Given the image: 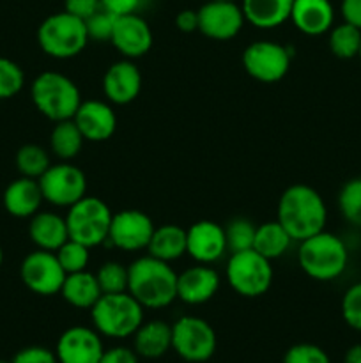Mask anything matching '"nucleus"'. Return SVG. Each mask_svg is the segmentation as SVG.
I'll use <instances>...</instances> for the list:
<instances>
[{"label":"nucleus","mask_w":361,"mask_h":363,"mask_svg":"<svg viewBox=\"0 0 361 363\" xmlns=\"http://www.w3.org/2000/svg\"><path fill=\"white\" fill-rule=\"evenodd\" d=\"M88 41L85 21L66 11L50 14L38 28L39 48L52 59H73L84 52Z\"/></svg>","instance_id":"423d86ee"},{"label":"nucleus","mask_w":361,"mask_h":363,"mask_svg":"<svg viewBox=\"0 0 361 363\" xmlns=\"http://www.w3.org/2000/svg\"><path fill=\"white\" fill-rule=\"evenodd\" d=\"M229 2H237V0H229Z\"/></svg>","instance_id":"3c124183"},{"label":"nucleus","mask_w":361,"mask_h":363,"mask_svg":"<svg viewBox=\"0 0 361 363\" xmlns=\"http://www.w3.org/2000/svg\"><path fill=\"white\" fill-rule=\"evenodd\" d=\"M149 255L159 261L172 262L186 254V229L176 223L156 227L149 241Z\"/></svg>","instance_id":"bb28decb"},{"label":"nucleus","mask_w":361,"mask_h":363,"mask_svg":"<svg viewBox=\"0 0 361 363\" xmlns=\"http://www.w3.org/2000/svg\"><path fill=\"white\" fill-rule=\"evenodd\" d=\"M283 363H331V360L329 354L317 344L299 342L285 351Z\"/></svg>","instance_id":"e433bc0d"},{"label":"nucleus","mask_w":361,"mask_h":363,"mask_svg":"<svg viewBox=\"0 0 361 363\" xmlns=\"http://www.w3.org/2000/svg\"><path fill=\"white\" fill-rule=\"evenodd\" d=\"M85 140L105 142L113 137L117 130V116L108 101L87 99L81 101L73 117Z\"/></svg>","instance_id":"6ab92c4d"},{"label":"nucleus","mask_w":361,"mask_h":363,"mask_svg":"<svg viewBox=\"0 0 361 363\" xmlns=\"http://www.w3.org/2000/svg\"><path fill=\"white\" fill-rule=\"evenodd\" d=\"M342 318L356 332H361V282L353 284L342 298Z\"/></svg>","instance_id":"58836bf2"},{"label":"nucleus","mask_w":361,"mask_h":363,"mask_svg":"<svg viewBox=\"0 0 361 363\" xmlns=\"http://www.w3.org/2000/svg\"><path fill=\"white\" fill-rule=\"evenodd\" d=\"M30 98L38 112L53 123L73 119L81 105L78 85L59 71L38 74L30 85Z\"/></svg>","instance_id":"39448f33"},{"label":"nucleus","mask_w":361,"mask_h":363,"mask_svg":"<svg viewBox=\"0 0 361 363\" xmlns=\"http://www.w3.org/2000/svg\"><path fill=\"white\" fill-rule=\"evenodd\" d=\"M216 332L205 319L183 315L172 325V351L188 363L209 362L216 353Z\"/></svg>","instance_id":"1a4fd4ad"},{"label":"nucleus","mask_w":361,"mask_h":363,"mask_svg":"<svg viewBox=\"0 0 361 363\" xmlns=\"http://www.w3.org/2000/svg\"><path fill=\"white\" fill-rule=\"evenodd\" d=\"M134 353L145 360H158L172 350V325L152 319L144 321L133 333Z\"/></svg>","instance_id":"5701e85b"},{"label":"nucleus","mask_w":361,"mask_h":363,"mask_svg":"<svg viewBox=\"0 0 361 363\" xmlns=\"http://www.w3.org/2000/svg\"><path fill=\"white\" fill-rule=\"evenodd\" d=\"M197 13L198 32L214 41H230L246 23L241 4L229 0H207Z\"/></svg>","instance_id":"ddd939ff"},{"label":"nucleus","mask_w":361,"mask_h":363,"mask_svg":"<svg viewBox=\"0 0 361 363\" xmlns=\"http://www.w3.org/2000/svg\"><path fill=\"white\" fill-rule=\"evenodd\" d=\"M152 30L147 21L138 13L124 14L115 18L112 32V43L122 59H140L152 48Z\"/></svg>","instance_id":"f3484780"},{"label":"nucleus","mask_w":361,"mask_h":363,"mask_svg":"<svg viewBox=\"0 0 361 363\" xmlns=\"http://www.w3.org/2000/svg\"><path fill=\"white\" fill-rule=\"evenodd\" d=\"M156 225L147 213L140 209H124L112 216L108 243L124 252L147 250Z\"/></svg>","instance_id":"4468645a"},{"label":"nucleus","mask_w":361,"mask_h":363,"mask_svg":"<svg viewBox=\"0 0 361 363\" xmlns=\"http://www.w3.org/2000/svg\"><path fill=\"white\" fill-rule=\"evenodd\" d=\"M99 9L101 0H64V11L84 21Z\"/></svg>","instance_id":"a19ab883"},{"label":"nucleus","mask_w":361,"mask_h":363,"mask_svg":"<svg viewBox=\"0 0 361 363\" xmlns=\"http://www.w3.org/2000/svg\"><path fill=\"white\" fill-rule=\"evenodd\" d=\"M357 57H360V59H361V48H360V53H357Z\"/></svg>","instance_id":"8fccbe9b"},{"label":"nucleus","mask_w":361,"mask_h":363,"mask_svg":"<svg viewBox=\"0 0 361 363\" xmlns=\"http://www.w3.org/2000/svg\"><path fill=\"white\" fill-rule=\"evenodd\" d=\"M52 165L48 151L38 144H25L16 152V169L23 177L39 179Z\"/></svg>","instance_id":"7c9ffc66"},{"label":"nucleus","mask_w":361,"mask_h":363,"mask_svg":"<svg viewBox=\"0 0 361 363\" xmlns=\"http://www.w3.org/2000/svg\"><path fill=\"white\" fill-rule=\"evenodd\" d=\"M103 353L101 335L88 326H71L62 332L55 346L59 363H99Z\"/></svg>","instance_id":"2eb2a0df"},{"label":"nucleus","mask_w":361,"mask_h":363,"mask_svg":"<svg viewBox=\"0 0 361 363\" xmlns=\"http://www.w3.org/2000/svg\"><path fill=\"white\" fill-rule=\"evenodd\" d=\"M25 85V73L14 60L0 57V101L2 99H11Z\"/></svg>","instance_id":"c9c22d12"},{"label":"nucleus","mask_w":361,"mask_h":363,"mask_svg":"<svg viewBox=\"0 0 361 363\" xmlns=\"http://www.w3.org/2000/svg\"><path fill=\"white\" fill-rule=\"evenodd\" d=\"M38 181L42 199L57 208H71L87 195V177L84 170L69 162L50 165Z\"/></svg>","instance_id":"9d476101"},{"label":"nucleus","mask_w":361,"mask_h":363,"mask_svg":"<svg viewBox=\"0 0 361 363\" xmlns=\"http://www.w3.org/2000/svg\"><path fill=\"white\" fill-rule=\"evenodd\" d=\"M145 308L130 293L101 294L91 308L92 328L101 337L122 340L133 337V333L144 323Z\"/></svg>","instance_id":"20e7f679"},{"label":"nucleus","mask_w":361,"mask_h":363,"mask_svg":"<svg viewBox=\"0 0 361 363\" xmlns=\"http://www.w3.org/2000/svg\"><path fill=\"white\" fill-rule=\"evenodd\" d=\"M343 363H361V344H354L347 350Z\"/></svg>","instance_id":"49530a36"},{"label":"nucleus","mask_w":361,"mask_h":363,"mask_svg":"<svg viewBox=\"0 0 361 363\" xmlns=\"http://www.w3.org/2000/svg\"><path fill=\"white\" fill-rule=\"evenodd\" d=\"M67 273L60 266L55 252L34 250L21 261L20 277L28 291L39 296L60 294Z\"/></svg>","instance_id":"f8f14e48"},{"label":"nucleus","mask_w":361,"mask_h":363,"mask_svg":"<svg viewBox=\"0 0 361 363\" xmlns=\"http://www.w3.org/2000/svg\"><path fill=\"white\" fill-rule=\"evenodd\" d=\"M292 53L287 46L275 41H255L243 52L244 71L264 84H275L287 74Z\"/></svg>","instance_id":"9b49d317"},{"label":"nucleus","mask_w":361,"mask_h":363,"mask_svg":"<svg viewBox=\"0 0 361 363\" xmlns=\"http://www.w3.org/2000/svg\"><path fill=\"white\" fill-rule=\"evenodd\" d=\"M329 50L338 59H354L357 57L361 48V28L354 27V25L343 23L333 25L329 30Z\"/></svg>","instance_id":"c756f323"},{"label":"nucleus","mask_w":361,"mask_h":363,"mask_svg":"<svg viewBox=\"0 0 361 363\" xmlns=\"http://www.w3.org/2000/svg\"><path fill=\"white\" fill-rule=\"evenodd\" d=\"M84 135L78 130L73 119L55 123L52 135H50V149L62 162H69V160L76 158L78 152L84 147Z\"/></svg>","instance_id":"c85d7f7f"},{"label":"nucleus","mask_w":361,"mask_h":363,"mask_svg":"<svg viewBox=\"0 0 361 363\" xmlns=\"http://www.w3.org/2000/svg\"><path fill=\"white\" fill-rule=\"evenodd\" d=\"M11 362L13 363H59L55 351L42 346L23 347V350H20L16 354H14V358Z\"/></svg>","instance_id":"ea45409f"},{"label":"nucleus","mask_w":361,"mask_h":363,"mask_svg":"<svg viewBox=\"0 0 361 363\" xmlns=\"http://www.w3.org/2000/svg\"><path fill=\"white\" fill-rule=\"evenodd\" d=\"M338 206L347 222L361 227V177L343 184L338 195Z\"/></svg>","instance_id":"f704fd0d"},{"label":"nucleus","mask_w":361,"mask_h":363,"mask_svg":"<svg viewBox=\"0 0 361 363\" xmlns=\"http://www.w3.org/2000/svg\"><path fill=\"white\" fill-rule=\"evenodd\" d=\"M290 243H292V238H290V234L287 233L285 227H283L278 220H273V222H265L257 225L253 240V250L258 252L260 255H264L269 261L285 255Z\"/></svg>","instance_id":"cd10ccee"},{"label":"nucleus","mask_w":361,"mask_h":363,"mask_svg":"<svg viewBox=\"0 0 361 363\" xmlns=\"http://www.w3.org/2000/svg\"><path fill=\"white\" fill-rule=\"evenodd\" d=\"M115 18L112 13L105 11L101 7L99 11H96L92 16H88L85 20V27H87L88 39H94V41L106 43L112 39L113 25H115Z\"/></svg>","instance_id":"4c0bfd02"},{"label":"nucleus","mask_w":361,"mask_h":363,"mask_svg":"<svg viewBox=\"0 0 361 363\" xmlns=\"http://www.w3.org/2000/svg\"><path fill=\"white\" fill-rule=\"evenodd\" d=\"M91 248L85 247L84 243L74 240H67L59 250L55 252L57 259H59L60 266L64 268V272L69 275V273H78L87 269L88 261H91Z\"/></svg>","instance_id":"72a5a7b5"},{"label":"nucleus","mask_w":361,"mask_h":363,"mask_svg":"<svg viewBox=\"0 0 361 363\" xmlns=\"http://www.w3.org/2000/svg\"><path fill=\"white\" fill-rule=\"evenodd\" d=\"M42 191L38 179L20 176L4 190V208L14 218H30L41 211Z\"/></svg>","instance_id":"4be33fe9"},{"label":"nucleus","mask_w":361,"mask_h":363,"mask_svg":"<svg viewBox=\"0 0 361 363\" xmlns=\"http://www.w3.org/2000/svg\"><path fill=\"white\" fill-rule=\"evenodd\" d=\"M176 27L184 34L198 30V13L193 9H184L177 13L176 16Z\"/></svg>","instance_id":"a18cd8bd"},{"label":"nucleus","mask_w":361,"mask_h":363,"mask_svg":"<svg viewBox=\"0 0 361 363\" xmlns=\"http://www.w3.org/2000/svg\"><path fill=\"white\" fill-rule=\"evenodd\" d=\"M101 294L98 279L94 273L87 272V269L66 275L62 289H60V296L64 298L66 303L74 308H85V311H91L96 301L101 298Z\"/></svg>","instance_id":"a878e982"},{"label":"nucleus","mask_w":361,"mask_h":363,"mask_svg":"<svg viewBox=\"0 0 361 363\" xmlns=\"http://www.w3.org/2000/svg\"><path fill=\"white\" fill-rule=\"evenodd\" d=\"M290 21L306 35H321L331 30L335 9L329 0H294Z\"/></svg>","instance_id":"412c9836"},{"label":"nucleus","mask_w":361,"mask_h":363,"mask_svg":"<svg viewBox=\"0 0 361 363\" xmlns=\"http://www.w3.org/2000/svg\"><path fill=\"white\" fill-rule=\"evenodd\" d=\"M138 360H140V357L134 353L133 347L115 346L105 350L99 363H138Z\"/></svg>","instance_id":"79ce46f5"},{"label":"nucleus","mask_w":361,"mask_h":363,"mask_svg":"<svg viewBox=\"0 0 361 363\" xmlns=\"http://www.w3.org/2000/svg\"><path fill=\"white\" fill-rule=\"evenodd\" d=\"M127 293L144 308H165L177 300V273L170 262L138 257L127 266Z\"/></svg>","instance_id":"f257e3e1"},{"label":"nucleus","mask_w":361,"mask_h":363,"mask_svg":"<svg viewBox=\"0 0 361 363\" xmlns=\"http://www.w3.org/2000/svg\"><path fill=\"white\" fill-rule=\"evenodd\" d=\"M225 277L229 286L243 298H258L273 284V266L269 259L253 248L230 254Z\"/></svg>","instance_id":"6e6552de"},{"label":"nucleus","mask_w":361,"mask_h":363,"mask_svg":"<svg viewBox=\"0 0 361 363\" xmlns=\"http://www.w3.org/2000/svg\"><path fill=\"white\" fill-rule=\"evenodd\" d=\"M103 294L126 293L127 291V266L119 261H106L96 272Z\"/></svg>","instance_id":"473e14b6"},{"label":"nucleus","mask_w":361,"mask_h":363,"mask_svg":"<svg viewBox=\"0 0 361 363\" xmlns=\"http://www.w3.org/2000/svg\"><path fill=\"white\" fill-rule=\"evenodd\" d=\"M2 262H4V250L2 247H0V266H2Z\"/></svg>","instance_id":"de8ad7c7"},{"label":"nucleus","mask_w":361,"mask_h":363,"mask_svg":"<svg viewBox=\"0 0 361 363\" xmlns=\"http://www.w3.org/2000/svg\"><path fill=\"white\" fill-rule=\"evenodd\" d=\"M186 254L198 264H214L227 254L225 227L200 220L186 229Z\"/></svg>","instance_id":"dca6fc26"},{"label":"nucleus","mask_w":361,"mask_h":363,"mask_svg":"<svg viewBox=\"0 0 361 363\" xmlns=\"http://www.w3.org/2000/svg\"><path fill=\"white\" fill-rule=\"evenodd\" d=\"M142 91V73L131 59H120L110 64L103 77V94L113 105L134 101Z\"/></svg>","instance_id":"a211bd4d"},{"label":"nucleus","mask_w":361,"mask_h":363,"mask_svg":"<svg viewBox=\"0 0 361 363\" xmlns=\"http://www.w3.org/2000/svg\"><path fill=\"white\" fill-rule=\"evenodd\" d=\"M340 11H342L343 21L361 28V0H342Z\"/></svg>","instance_id":"c03bdc74"},{"label":"nucleus","mask_w":361,"mask_h":363,"mask_svg":"<svg viewBox=\"0 0 361 363\" xmlns=\"http://www.w3.org/2000/svg\"><path fill=\"white\" fill-rule=\"evenodd\" d=\"M297 262L310 279L329 282L345 272L349 262V250L336 234L321 233L299 241Z\"/></svg>","instance_id":"7ed1b4c3"},{"label":"nucleus","mask_w":361,"mask_h":363,"mask_svg":"<svg viewBox=\"0 0 361 363\" xmlns=\"http://www.w3.org/2000/svg\"><path fill=\"white\" fill-rule=\"evenodd\" d=\"M255 230H257V225H253V222H250L248 218H241L239 216V218L230 220L225 227L227 252L236 254V252L253 248Z\"/></svg>","instance_id":"2f4dec72"},{"label":"nucleus","mask_w":361,"mask_h":363,"mask_svg":"<svg viewBox=\"0 0 361 363\" xmlns=\"http://www.w3.org/2000/svg\"><path fill=\"white\" fill-rule=\"evenodd\" d=\"M278 222L285 227L292 241H303L324 230L328 209L321 194L308 184H292L278 201Z\"/></svg>","instance_id":"f03ea898"},{"label":"nucleus","mask_w":361,"mask_h":363,"mask_svg":"<svg viewBox=\"0 0 361 363\" xmlns=\"http://www.w3.org/2000/svg\"><path fill=\"white\" fill-rule=\"evenodd\" d=\"M142 0H101V7L113 16H124V14L138 13Z\"/></svg>","instance_id":"37998d69"},{"label":"nucleus","mask_w":361,"mask_h":363,"mask_svg":"<svg viewBox=\"0 0 361 363\" xmlns=\"http://www.w3.org/2000/svg\"><path fill=\"white\" fill-rule=\"evenodd\" d=\"M112 216L113 213L110 211L106 202L85 195L76 204L67 208L66 223L69 238L88 248L99 247L108 241Z\"/></svg>","instance_id":"0eeeda50"},{"label":"nucleus","mask_w":361,"mask_h":363,"mask_svg":"<svg viewBox=\"0 0 361 363\" xmlns=\"http://www.w3.org/2000/svg\"><path fill=\"white\" fill-rule=\"evenodd\" d=\"M219 289V275L211 264H198L177 275V300L186 305L207 303Z\"/></svg>","instance_id":"aec40b11"},{"label":"nucleus","mask_w":361,"mask_h":363,"mask_svg":"<svg viewBox=\"0 0 361 363\" xmlns=\"http://www.w3.org/2000/svg\"><path fill=\"white\" fill-rule=\"evenodd\" d=\"M294 0H241V9L248 23L262 30H271L290 20Z\"/></svg>","instance_id":"393cba45"},{"label":"nucleus","mask_w":361,"mask_h":363,"mask_svg":"<svg viewBox=\"0 0 361 363\" xmlns=\"http://www.w3.org/2000/svg\"><path fill=\"white\" fill-rule=\"evenodd\" d=\"M28 236L39 250L57 252L69 240L66 216H60L53 211H38L30 216Z\"/></svg>","instance_id":"b1692460"},{"label":"nucleus","mask_w":361,"mask_h":363,"mask_svg":"<svg viewBox=\"0 0 361 363\" xmlns=\"http://www.w3.org/2000/svg\"><path fill=\"white\" fill-rule=\"evenodd\" d=\"M0 363H13V362H4V360H0Z\"/></svg>","instance_id":"09e8293b"}]
</instances>
